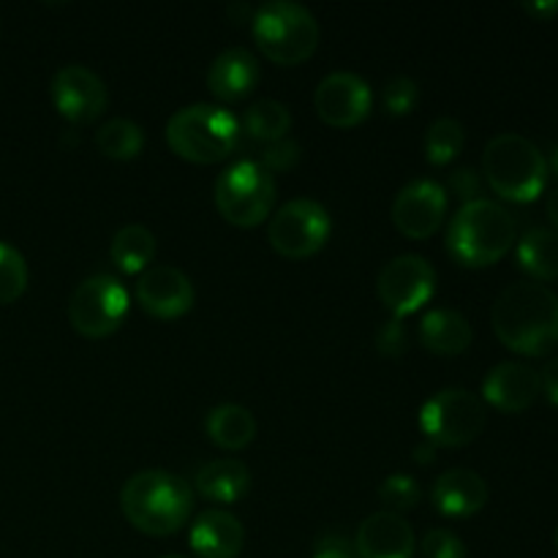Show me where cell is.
Instances as JSON below:
<instances>
[{"mask_svg":"<svg viewBox=\"0 0 558 558\" xmlns=\"http://www.w3.org/2000/svg\"><path fill=\"white\" fill-rule=\"evenodd\" d=\"M483 174L490 189L510 202H532L548 183V158L529 136L501 131L485 145Z\"/></svg>","mask_w":558,"mask_h":558,"instance_id":"cell-4","label":"cell"},{"mask_svg":"<svg viewBox=\"0 0 558 558\" xmlns=\"http://www.w3.org/2000/svg\"><path fill=\"white\" fill-rule=\"evenodd\" d=\"M191 550L199 558H238L245 545V529L227 510H205L191 523Z\"/></svg>","mask_w":558,"mask_h":558,"instance_id":"cell-18","label":"cell"},{"mask_svg":"<svg viewBox=\"0 0 558 558\" xmlns=\"http://www.w3.org/2000/svg\"><path fill=\"white\" fill-rule=\"evenodd\" d=\"M129 289L118 276L96 272L74 287L69 298V319L76 332L87 338H104L118 330L129 316Z\"/></svg>","mask_w":558,"mask_h":558,"instance_id":"cell-9","label":"cell"},{"mask_svg":"<svg viewBox=\"0 0 558 558\" xmlns=\"http://www.w3.org/2000/svg\"><path fill=\"white\" fill-rule=\"evenodd\" d=\"M483 398L466 387H447L430 396L420 409V428L436 447H463L477 439L485 428Z\"/></svg>","mask_w":558,"mask_h":558,"instance_id":"cell-8","label":"cell"},{"mask_svg":"<svg viewBox=\"0 0 558 558\" xmlns=\"http://www.w3.org/2000/svg\"><path fill=\"white\" fill-rule=\"evenodd\" d=\"M523 9L534 16H554L558 14V0H529L523 3Z\"/></svg>","mask_w":558,"mask_h":558,"instance_id":"cell-38","label":"cell"},{"mask_svg":"<svg viewBox=\"0 0 558 558\" xmlns=\"http://www.w3.org/2000/svg\"><path fill=\"white\" fill-rule=\"evenodd\" d=\"M537 396L539 371L526 363H518V360H505V363L494 365L483 381V398L501 412H523L537 401Z\"/></svg>","mask_w":558,"mask_h":558,"instance_id":"cell-17","label":"cell"},{"mask_svg":"<svg viewBox=\"0 0 558 558\" xmlns=\"http://www.w3.org/2000/svg\"><path fill=\"white\" fill-rule=\"evenodd\" d=\"M414 456H417V461H420V463L434 461V458H436V445H434V441L423 439V441H420L417 447H414Z\"/></svg>","mask_w":558,"mask_h":558,"instance_id":"cell-39","label":"cell"},{"mask_svg":"<svg viewBox=\"0 0 558 558\" xmlns=\"http://www.w3.org/2000/svg\"><path fill=\"white\" fill-rule=\"evenodd\" d=\"M314 104L325 123L349 129L368 118L371 107H374V93H371L368 80L354 71H330L316 85Z\"/></svg>","mask_w":558,"mask_h":558,"instance_id":"cell-12","label":"cell"},{"mask_svg":"<svg viewBox=\"0 0 558 558\" xmlns=\"http://www.w3.org/2000/svg\"><path fill=\"white\" fill-rule=\"evenodd\" d=\"M240 118L223 104H189L167 120V142L178 156L196 163L227 158L238 147Z\"/></svg>","mask_w":558,"mask_h":558,"instance_id":"cell-5","label":"cell"},{"mask_svg":"<svg viewBox=\"0 0 558 558\" xmlns=\"http://www.w3.org/2000/svg\"><path fill=\"white\" fill-rule=\"evenodd\" d=\"M254 38L262 52L283 65L311 58L319 44V22L308 5L294 0H267L254 11Z\"/></svg>","mask_w":558,"mask_h":558,"instance_id":"cell-6","label":"cell"},{"mask_svg":"<svg viewBox=\"0 0 558 558\" xmlns=\"http://www.w3.org/2000/svg\"><path fill=\"white\" fill-rule=\"evenodd\" d=\"M423 558H466V545L450 529H430L420 543Z\"/></svg>","mask_w":558,"mask_h":558,"instance_id":"cell-32","label":"cell"},{"mask_svg":"<svg viewBox=\"0 0 558 558\" xmlns=\"http://www.w3.org/2000/svg\"><path fill=\"white\" fill-rule=\"evenodd\" d=\"M109 254L123 272H145L156 256V234L145 223H125L114 232Z\"/></svg>","mask_w":558,"mask_h":558,"instance_id":"cell-25","label":"cell"},{"mask_svg":"<svg viewBox=\"0 0 558 558\" xmlns=\"http://www.w3.org/2000/svg\"><path fill=\"white\" fill-rule=\"evenodd\" d=\"M518 265L534 281L558 278V232L550 227H532L518 240Z\"/></svg>","mask_w":558,"mask_h":558,"instance_id":"cell-24","label":"cell"},{"mask_svg":"<svg viewBox=\"0 0 558 558\" xmlns=\"http://www.w3.org/2000/svg\"><path fill=\"white\" fill-rule=\"evenodd\" d=\"M207 436L223 450H243L256 436V417L243 403H218L207 412Z\"/></svg>","mask_w":558,"mask_h":558,"instance_id":"cell-23","label":"cell"},{"mask_svg":"<svg viewBox=\"0 0 558 558\" xmlns=\"http://www.w3.org/2000/svg\"><path fill=\"white\" fill-rule=\"evenodd\" d=\"M463 142H466V129L461 120L452 114H441L425 131V158L439 167L450 163L463 150Z\"/></svg>","mask_w":558,"mask_h":558,"instance_id":"cell-28","label":"cell"},{"mask_svg":"<svg viewBox=\"0 0 558 558\" xmlns=\"http://www.w3.org/2000/svg\"><path fill=\"white\" fill-rule=\"evenodd\" d=\"M376 289L392 316L403 319L434 298L436 267L420 254H401L381 267Z\"/></svg>","mask_w":558,"mask_h":558,"instance_id":"cell-11","label":"cell"},{"mask_svg":"<svg viewBox=\"0 0 558 558\" xmlns=\"http://www.w3.org/2000/svg\"><path fill=\"white\" fill-rule=\"evenodd\" d=\"M194 485L205 499L232 505L248 494L251 472L238 458H218V461H207L205 466H199Z\"/></svg>","mask_w":558,"mask_h":558,"instance_id":"cell-22","label":"cell"},{"mask_svg":"<svg viewBox=\"0 0 558 558\" xmlns=\"http://www.w3.org/2000/svg\"><path fill=\"white\" fill-rule=\"evenodd\" d=\"M430 499L441 515L466 518L474 515L488 501V483L474 469H447L430 488Z\"/></svg>","mask_w":558,"mask_h":558,"instance_id":"cell-19","label":"cell"},{"mask_svg":"<svg viewBox=\"0 0 558 558\" xmlns=\"http://www.w3.org/2000/svg\"><path fill=\"white\" fill-rule=\"evenodd\" d=\"M52 101L71 123H90L107 109L109 93L101 76L82 63H69L52 76Z\"/></svg>","mask_w":558,"mask_h":558,"instance_id":"cell-14","label":"cell"},{"mask_svg":"<svg viewBox=\"0 0 558 558\" xmlns=\"http://www.w3.org/2000/svg\"><path fill=\"white\" fill-rule=\"evenodd\" d=\"M332 232V218L322 202L311 196H294L283 202L270 218L267 238L270 245L287 259H303L316 254Z\"/></svg>","mask_w":558,"mask_h":558,"instance_id":"cell-10","label":"cell"},{"mask_svg":"<svg viewBox=\"0 0 558 558\" xmlns=\"http://www.w3.org/2000/svg\"><path fill=\"white\" fill-rule=\"evenodd\" d=\"M450 189L458 199L472 202L483 196V174L472 167H458L450 174Z\"/></svg>","mask_w":558,"mask_h":558,"instance_id":"cell-34","label":"cell"},{"mask_svg":"<svg viewBox=\"0 0 558 558\" xmlns=\"http://www.w3.org/2000/svg\"><path fill=\"white\" fill-rule=\"evenodd\" d=\"M256 82H259V60L245 47L221 49L207 69V87L223 101L248 96Z\"/></svg>","mask_w":558,"mask_h":558,"instance_id":"cell-20","label":"cell"},{"mask_svg":"<svg viewBox=\"0 0 558 558\" xmlns=\"http://www.w3.org/2000/svg\"><path fill=\"white\" fill-rule=\"evenodd\" d=\"M515 218L501 202L480 196L463 202L447 227V248L469 267H485L499 262L515 243Z\"/></svg>","mask_w":558,"mask_h":558,"instance_id":"cell-3","label":"cell"},{"mask_svg":"<svg viewBox=\"0 0 558 558\" xmlns=\"http://www.w3.org/2000/svg\"><path fill=\"white\" fill-rule=\"evenodd\" d=\"M300 153L303 150H300L298 142L281 136V140L276 142H267V145L262 147V156L256 158V161L272 174V172H283V169H292L294 163L300 161Z\"/></svg>","mask_w":558,"mask_h":558,"instance_id":"cell-33","label":"cell"},{"mask_svg":"<svg viewBox=\"0 0 558 558\" xmlns=\"http://www.w3.org/2000/svg\"><path fill=\"white\" fill-rule=\"evenodd\" d=\"M161 558H185V556H178V554H169V556H161Z\"/></svg>","mask_w":558,"mask_h":558,"instance_id":"cell-42","label":"cell"},{"mask_svg":"<svg viewBox=\"0 0 558 558\" xmlns=\"http://www.w3.org/2000/svg\"><path fill=\"white\" fill-rule=\"evenodd\" d=\"M414 545L412 523L396 510L371 512L354 537L360 558H412Z\"/></svg>","mask_w":558,"mask_h":558,"instance_id":"cell-16","label":"cell"},{"mask_svg":"<svg viewBox=\"0 0 558 558\" xmlns=\"http://www.w3.org/2000/svg\"><path fill=\"white\" fill-rule=\"evenodd\" d=\"M245 131L259 142H276L287 136L289 125H292V112L283 101L276 98H256L248 109H245L243 120H240Z\"/></svg>","mask_w":558,"mask_h":558,"instance_id":"cell-26","label":"cell"},{"mask_svg":"<svg viewBox=\"0 0 558 558\" xmlns=\"http://www.w3.org/2000/svg\"><path fill=\"white\" fill-rule=\"evenodd\" d=\"M539 392L558 407V357H550L539 371Z\"/></svg>","mask_w":558,"mask_h":558,"instance_id":"cell-37","label":"cell"},{"mask_svg":"<svg viewBox=\"0 0 558 558\" xmlns=\"http://www.w3.org/2000/svg\"><path fill=\"white\" fill-rule=\"evenodd\" d=\"M494 330L507 349L543 357L558 347V294L539 281H515L494 303Z\"/></svg>","mask_w":558,"mask_h":558,"instance_id":"cell-1","label":"cell"},{"mask_svg":"<svg viewBox=\"0 0 558 558\" xmlns=\"http://www.w3.org/2000/svg\"><path fill=\"white\" fill-rule=\"evenodd\" d=\"M407 343H409V332L401 319L385 322V325L379 327V332H376V347H379L381 354H390V357L403 354Z\"/></svg>","mask_w":558,"mask_h":558,"instance_id":"cell-35","label":"cell"},{"mask_svg":"<svg viewBox=\"0 0 558 558\" xmlns=\"http://www.w3.org/2000/svg\"><path fill=\"white\" fill-rule=\"evenodd\" d=\"M96 145L104 156L125 161V158L140 156L142 145H145V131L131 118H109L98 125Z\"/></svg>","mask_w":558,"mask_h":558,"instance_id":"cell-27","label":"cell"},{"mask_svg":"<svg viewBox=\"0 0 558 558\" xmlns=\"http://www.w3.org/2000/svg\"><path fill=\"white\" fill-rule=\"evenodd\" d=\"M556 548H558V526H556Z\"/></svg>","mask_w":558,"mask_h":558,"instance_id":"cell-43","label":"cell"},{"mask_svg":"<svg viewBox=\"0 0 558 558\" xmlns=\"http://www.w3.org/2000/svg\"><path fill=\"white\" fill-rule=\"evenodd\" d=\"M379 496L381 501H387L396 510H412V507H417L423 490H420V483L412 474L396 472L390 477H385V483L379 485Z\"/></svg>","mask_w":558,"mask_h":558,"instance_id":"cell-30","label":"cell"},{"mask_svg":"<svg viewBox=\"0 0 558 558\" xmlns=\"http://www.w3.org/2000/svg\"><path fill=\"white\" fill-rule=\"evenodd\" d=\"M545 210H548L550 223H554L556 232H558V185L548 194V205H545Z\"/></svg>","mask_w":558,"mask_h":558,"instance_id":"cell-40","label":"cell"},{"mask_svg":"<svg viewBox=\"0 0 558 558\" xmlns=\"http://www.w3.org/2000/svg\"><path fill=\"white\" fill-rule=\"evenodd\" d=\"M27 289V262L14 245L0 240V305H9Z\"/></svg>","mask_w":558,"mask_h":558,"instance_id":"cell-29","label":"cell"},{"mask_svg":"<svg viewBox=\"0 0 558 558\" xmlns=\"http://www.w3.org/2000/svg\"><path fill=\"white\" fill-rule=\"evenodd\" d=\"M311 558H360L354 550V543H349L347 534L327 532L316 539L314 556Z\"/></svg>","mask_w":558,"mask_h":558,"instance_id":"cell-36","label":"cell"},{"mask_svg":"<svg viewBox=\"0 0 558 558\" xmlns=\"http://www.w3.org/2000/svg\"><path fill=\"white\" fill-rule=\"evenodd\" d=\"M550 169H554V174L558 178V145L554 147V153H550Z\"/></svg>","mask_w":558,"mask_h":558,"instance_id":"cell-41","label":"cell"},{"mask_svg":"<svg viewBox=\"0 0 558 558\" xmlns=\"http://www.w3.org/2000/svg\"><path fill=\"white\" fill-rule=\"evenodd\" d=\"M213 196L229 223L256 227L276 205V180L256 158H240L218 174Z\"/></svg>","mask_w":558,"mask_h":558,"instance_id":"cell-7","label":"cell"},{"mask_svg":"<svg viewBox=\"0 0 558 558\" xmlns=\"http://www.w3.org/2000/svg\"><path fill=\"white\" fill-rule=\"evenodd\" d=\"M420 87L412 76H392V80L385 82V90H381V101H385V109L390 114H409L414 107H417Z\"/></svg>","mask_w":558,"mask_h":558,"instance_id":"cell-31","label":"cell"},{"mask_svg":"<svg viewBox=\"0 0 558 558\" xmlns=\"http://www.w3.org/2000/svg\"><path fill=\"white\" fill-rule=\"evenodd\" d=\"M120 507L140 532L167 537L189 521L194 494L180 474L167 469H145L125 480L120 490Z\"/></svg>","mask_w":558,"mask_h":558,"instance_id":"cell-2","label":"cell"},{"mask_svg":"<svg viewBox=\"0 0 558 558\" xmlns=\"http://www.w3.org/2000/svg\"><path fill=\"white\" fill-rule=\"evenodd\" d=\"M136 300L147 314L174 319L194 305V283L180 267L150 265L136 281Z\"/></svg>","mask_w":558,"mask_h":558,"instance_id":"cell-15","label":"cell"},{"mask_svg":"<svg viewBox=\"0 0 558 558\" xmlns=\"http://www.w3.org/2000/svg\"><path fill=\"white\" fill-rule=\"evenodd\" d=\"M447 213V191L434 178H414L392 199V221L403 234L423 240L441 227Z\"/></svg>","mask_w":558,"mask_h":558,"instance_id":"cell-13","label":"cell"},{"mask_svg":"<svg viewBox=\"0 0 558 558\" xmlns=\"http://www.w3.org/2000/svg\"><path fill=\"white\" fill-rule=\"evenodd\" d=\"M474 332L466 316L456 308H434L420 319V341L436 354H461L472 343Z\"/></svg>","mask_w":558,"mask_h":558,"instance_id":"cell-21","label":"cell"}]
</instances>
